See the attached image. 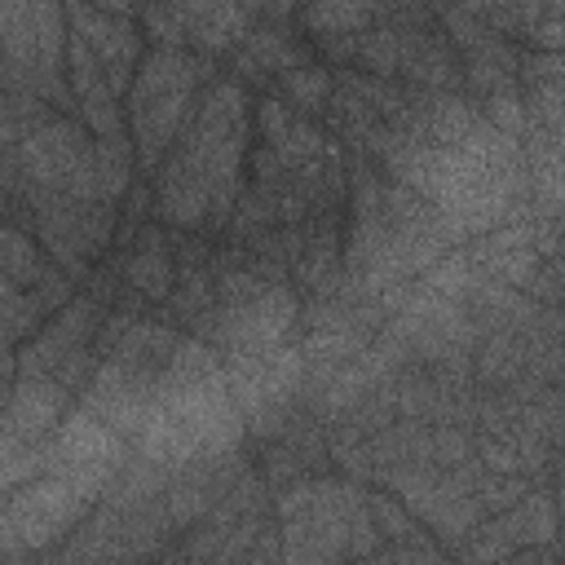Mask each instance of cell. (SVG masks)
<instances>
[{"mask_svg":"<svg viewBox=\"0 0 565 565\" xmlns=\"http://www.w3.org/2000/svg\"><path fill=\"white\" fill-rule=\"evenodd\" d=\"M0 40H4V88L31 93L62 115L79 119L71 75H66V40L71 22L57 4H0Z\"/></svg>","mask_w":565,"mask_h":565,"instance_id":"obj_7","label":"cell"},{"mask_svg":"<svg viewBox=\"0 0 565 565\" xmlns=\"http://www.w3.org/2000/svg\"><path fill=\"white\" fill-rule=\"evenodd\" d=\"M362 490L335 477H305L278 494L282 512V565H344L353 512L362 508Z\"/></svg>","mask_w":565,"mask_h":565,"instance_id":"obj_8","label":"cell"},{"mask_svg":"<svg viewBox=\"0 0 565 565\" xmlns=\"http://www.w3.org/2000/svg\"><path fill=\"white\" fill-rule=\"evenodd\" d=\"M384 13L402 35V79L411 88H428V93H459L463 62H459V49L450 44L446 26L437 22V9L397 4Z\"/></svg>","mask_w":565,"mask_h":565,"instance_id":"obj_10","label":"cell"},{"mask_svg":"<svg viewBox=\"0 0 565 565\" xmlns=\"http://www.w3.org/2000/svg\"><path fill=\"white\" fill-rule=\"evenodd\" d=\"M243 433V411L230 397L225 371L216 380L190 388H163L141 428H137V459L141 463H194L221 459Z\"/></svg>","mask_w":565,"mask_h":565,"instance_id":"obj_1","label":"cell"},{"mask_svg":"<svg viewBox=\"0 0 565 565\" xmlns=\"http://www.w3.org/2000/svg\"><path fill=\"white\" fill-rule=\"evenodd\" d=\"M296 318H300V300L287 282H274L252 265H221L216 305L190 335H199L203 344H212L234 362V358H260L287 349Z\"/></svg>","mask_w":565,"mask_h":565,"instance_id":"obj_2","label":"cell"},{"mask_svg":"<svg viewBox=\"0 0 565 565\" xmlns=\"http://www.w3.org/2000/svg\"><path fill=\"white\" fill-rule=\"evenodd\" d=\"M4 154H13L22 185L71 194V199H110L106 172L97 159V141L84 128V119L53 110L49 102H35L31 115L13 128H4Z\"/></svg>","mask_w":565,"mask_h":565,"instance_id":"obj_3","label":"cell"},{"mask_svg":"<svg viewBox=\"0 0 565 565\" xmlns=\"http://www.w3.org/2000/svg\"><path fill=\"white\" fill-rule=\"evenodd\" d=\"M110 463H88V468H57L35 477L31 486L9 490L4 499V552H35L62 539L106 490Z\"/></svg>","mask_w":565,"mask_h":565,"instance_id":"obj_9","label":"cell"},{"mask_svg":"<svg viewBox=\"0 0 565 565\" xmlns=\"http://www.w3.org/2000/svg\"><path fill=\"white\" fill-rule=\"evenodd\" d=\"M375 18H380V9H371V4H309V9H296V22L305 26V35L335 66H353V49H358L362 31L375 26Z\"/></svg>","mask_w":565,"mask_h":565,"instance_id":"obj_14","label":"cell"},{"mask_svg":"<svg viewBox=\"0 0 565 565\" xmlns=\"http://www.w3.org/2000/svg\"><path fill=\"white\" fill-rule=\"evenodd\" d=\"M252 106L243 79H212L181 132V146L199 159L212 190V230H230L243 199V172L252 159Z\"/></svg>","mask_w":565,"mask_h":565,"instance_id":"obj_4","label":"cell"},{"mask_svg":"<svg viewBox=\"0 0 565 565\" xmlns=\"http://www.w3.org/2000/svg\"><path fill=\"white\" fill-rule=\"evenodd\" d=\"M203 97V62L190 49L150 44L128 84V132L137 141L141 168H159L181 141L194 106Z\"/></svg>","mask_w":565,"mask_h":565,"instance_id":"obj_5","label":"cell"},{"mask_svg":"<svg viewBox=\"0 0 565 565\" xmlns=\"http://www.w3.org/2000/svg\"><path fill=\"white\" fill-rule=\"evenodd\" d=\"M181 22H185V44L199 53H238V44L247 40L256 9L243 4H181Z\"/></svg>","mask_w":565,"mask_h":565,"instance_id":"obj_15","label":"cell"},{"mask_svg":"<svg viewBox=\"0 0 565 565\" xmlns=\"http://www.w3.org/2000/svg\"><path fill=\"white\" fill-rule=\"evenodd\" d=\"M4 185H9V199L22 194V203H26V230L40 238V247L71 278H93V269L102 265V256L115 243L119 203H106V199H71V194H49V190L22 185L13 154H4Z\"/></svg>","mask_w":565,"mask_h":565,"instance_id":"obj_6","label":"cell"},{"mask_svg":"<svg viewBox=\"0 0 565 565\" xmlns=\"http://www.w3.org/2000/svg\"><path fill=\"white\" fill-rule=\"evenodd\" d=\"M331 93H335V71H327L322 62H300L291 71H282L274 84H269V97H278L282 106L300 110V115H327L331 106Z\"/></svg>","mask_w":565,"mask_h":565,"instance_id":"obj_17","label":"cell"},{"mask_svg":"<svg viewBox=\"0 0 565 565\" xmlns=\"http://www.w3.org/2000/svg\"><path fill=\"white\" fill-rule=\"evenodd\" d=\"M71 31L93 49V57L106 66L115 79L119 97H128V84L146 57L141 44V9H119V4H66Z\"/></svg>","mask_w":565,"mask_h":565,"instance_id":"obj_12","label":"cell"},{"mask_svg":"<svg viewBox=\"0 0 565 565\" xmlns=\"http://www.w3.org/2000/svg\"><path fill=\"white\" fill-rule=\"evenodd\" d=\"M71 388L53 375H18L9 384L4 406V463H18L35 446H44L71 415Z\"/></svg>","mask_w":565,"mask_h":565,"instance_id":"obj_13","label":"cell"},{"mask_svg":"<svg viewBox=\"0 0 565 565\" xmlns=\"http://www.w3.org/2000/svg\"><path fill=\"white\" fill-rule=\"evenodd\" d=\"M393 565H450L424 534L419 539H411V543H397L393 547Z\"/></svg>","mask_w":565,"mask_h":565,"instance_id":"obj_18","label":"cell"},{"mask_svg":"<svg viewBox=\"0 0 565 565\" xmlns=\"http://www.w3.org/2000/svg\"><path fill=\"white\" fill-rule=\"evenodd\" d=\"M115 274H119L115 309H128V313H141L146 305L163 309V300L177 287L172 230L159 225V221H146V225L128 230V247L115 256Z\"/></svg>","mask_w":565,"mask_h":565,"instance_id":"obj_11","label":"cell"},{"mask_svg":"<svg viewBox=\"0 0 565 565\" xmlns=\"http://www.w3.org/2000/svg\"><path fill=\"white\" fill-rule=\"evenodd\" d=\"M525 371H530V362H525V340H521L516 331H508V327H494V331L472 349V380H477L481 388L503 393V388H512L516 380H525Z\"/></svg>","mask_w":565,"mask_h":565,"instance_id":"obj_16","label":"cell"}]
</instances>
